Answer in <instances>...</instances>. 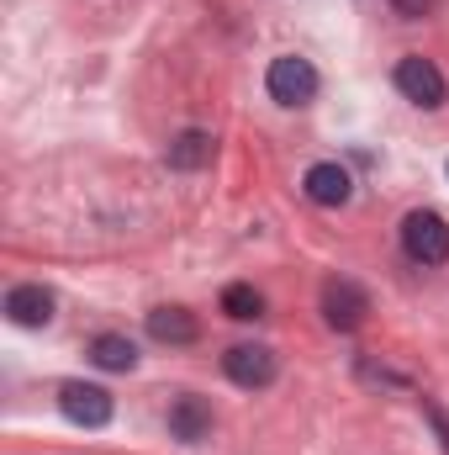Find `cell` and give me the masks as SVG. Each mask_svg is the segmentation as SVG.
<instances>
[{"label": "cell", "instance_id": "cell-4", "mask_svg": "<svg viewBox=\"0 0 449 455\" xmlns=\"http://www.w3.org/2000/svg\"><path fill=\"white\" fill-rule=\"evenodd\" d=\"M59 408H64V419L80 424V429H106V424H112V392H106V387H91V381H69V387L59 392Z\"/></svg>", "mask_w": 449, "mask_h": 455}, {"label": "cell", "instance_id": "cell-15", "mask_svg": "<svg viewBox=\"0 0 449 455\" xmlns=\"http://www.w3.org/2000/svg\"><path fill=\"white\" fill-rule=\"evenodd\" d=\"M429 419H434V429H439V440H445V451H449V413L439 403H429Z\"/></svg>", "mask_w": 449, "mask_h": 455}, {"label": "cell", "instance_id": "cell-2", "mask_svg": "<svg viewBox=\"0 0 449 455\" xmlns=\"http://www.w3.org/2000/svg\"><path fill=\"white\" fill-rule=\"evenodd\" d=\"M264 85H270V96H275L280 107H307V101L318 96V69H312L307 59L286 53V59H275V64H270Z\"/></svg>", "mask_w": 449, "mask_h": 455}, {"label": "cell", "instance_id": "cell-11", "mask_svg": "<svg viewBox=\"0 0 449 455\" xmlns=\"http://www.w3.org/2000/svg\"><path fill=\"white\" fill-rule=\"evenodd\" d=\"M148 334L159 344H196L201 339V323H196L185 307H154V313H148Z\"/></svg>", "mask_w": 449, "mask_h": 455}, {"label": "cell", "instance_id": "cell-3", "mask_svg": "<svg viewBox=\"0 0 449 455\" xmlns=\"http://www.w3.org/2000/svg\"><path fill=\"white\" fill-rule=\"evenodd\" d=\"M397 91L413 101V107H445V96H449V85H445V75H439V64L434 59H423V53H413V59H402L397 64Z\"/></svg>", "mask_w": 449, "mask_h": 455}, {"label": "cell", "instance_id": "cell-1", "mask_svg": "<svg viewBox=\"0 0 449 455\" xmlns=\"http://www.w3.org/2000/svg\"><path fill=\"white\" fill-rule=\"evenodd\" d=\"M402 249L418 265H445L449 259V223L439 212H407L402 218Z\"/></svg>", "mask_w": 449, "mask_h": 455}, {"label": "cell", "instance_id": "cell-6", "mask_svg": "<svg viewBox=\"0 0 449 455\" xmlns=\"http://www.w3.org/2000/svg\"><path fill=\"white\" fill-rule=\"evenodd\" d=\"M365 313H370V297H365V286H354V281H328L323 286V318L334 323V329H359L365 323Z\"/></svg>", "mask_w": 449, "mask_h": 455}, {"label": "cell", "instance_id": "cell-14", "mask_svg": "<svg viewBox=\"0 0 449 455\" xmlns=\"http://www.w3.org/2000/svg\"><path fill=\"white\" fill-rule=\"evenodd\" d=\"M434 5H439V0H391V11H397V16H407V21H418V16H429Z\"/></svg>", "mask_w": 449, "mask_h": 455}, {"label": "cell", "instance_id": "cell-10", "mask_svg": "<svg viewBox=\"0 0 449 455\" xmlns=\"http://www.w3.org/2000/svg\"><path fill=\"white\" fill-rule=\"evenodd\" d=\"M169 435L185 440V445L207 440V435H212V408H207L201 397H180V403L169 408Z\"/></svg>", "mask_w": 449, "mask_h": 455}, {"label": "cell", "instance_id": "cell-5", "mask_svg": "<svg viewBox=\"0 0 449 455\" xmlns=\"http://www.w3.org/2000/svg\"><path fill=\"white\" fill-rule=\"evenodd\" d=\"M223 371L238 387L254 392V387H270V381H275V355H270L264 344H232L223 355Z\"/></svg>", "mask_w": 449, "mask_h": 455}, {"label": "cell", "instance_id": "cell-7", "mask_svg": "<svg viewBox=\"0 0 449 455\" xmlns=\"http://www.w3.org/2000/svg\"><path fill=\"white\" fill-rule=\"evenodd\" d=\"M5 318H11L16 329H43V323L53 318V291H43V286H16V291L5 297Z\"/></svg>", "mask_w": 449, "mask_h": 455}, {"label": "cell", "instance_id": "cell-9", "mask_svg": "<svg viewBox=\"0 0 449 455\" xmlns=\"http://www.w3.org/2000/svg\"><path fill=\"white\" fill-rule=\"evenodd\" d=\"M217 154V138L201 132V127H185L175 143H169V170H207Z\"/></svg>", "mask_w": 449, "mask_h": 455}, {"label": "cell", "instance_id": "cell-8", "mask_svg": "<svg viewBox=\"0 0 449 455\" xmlns=\"http://www.w3.org/2000/svg\"><path fill=\"white\" fill-rule=\"evenodd\" d=\"M302 186H307V196H312L318 207H343V202H349V191H354V180H349V170H343V164H312Z\"/></svg>", "mask_w": 449, "mask_h": 455}, {"label": "cell", "instance_id": "cell-13", "mask_svg": "<svg viewBox=\"0 0 449 455\" xmlns=\"http://www.w3.org/2000/svg\"><path fill=\"white\" fill-rule=\"evenodd\" d=\"M223 313L227 318H238V323H248V318L264 313V297H259L254 286H227L223 291Z\"/></svg>", "mask_w": 449, "mask_h": 455}, {"label": "cell", "instance_id": "cell-12", "mask_svg": "<svg viewBox=\"0 0 449 455\" xmlns=\"http://www.w3.org/2000/svg\"><path fill=\"white\" fill-rule=\"evenodd\" d=\"M91 360L101 371H132L138 365V344L127 339V334H101V339L91 344Z\"/></svg>", "mask_w": 449, "mask_h": 455}]
</instances>
